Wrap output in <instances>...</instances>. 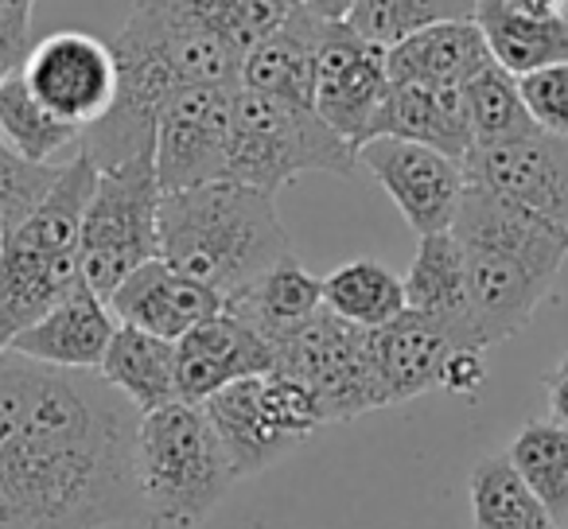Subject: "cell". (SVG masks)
Listing matches in <instances>:
<instances>
[{"instance_id": "8fae6325", "label": "cell", "mask_w": 568, "mask_h": 529, "mask_svg": "<svg viewBox=\"0 0 568 529\" xmlns=\"http://www.w3.org/2000/svg\"><path fill=\"white\" fill-rule=\"evenodd\" d=\"M358 167H366L374 183L394 199V206L417 237L452 230L459 199L467 191L459 160L444 156L428 144L402 141V136H374L358 149Z\"/></svg>"}, {"instance_id": "ba28073f", "label": "cell", "mask_w": 568, "mask_h": 529, "mask_svg": "<svg viewBox=\"0 0 568 529\" xmlns=\"http://www.w3.org/2000/svg\"><path fill=\"white\" fill-rule=\"evenodd\" d=\"M276 370L316 397L324 425L386 409L371 366V332L320 308L276 347Z\"/></svg>"}, {"instance_id": "f546056e", "label": "cell", "mask_w": 568, "mask_h": 529, "mask_svg": "<svg viewBox=\"0 0 568 529\" xmlns=\"http://www.w3.org/2000/svg\"><path fill=\"white\" fill-rule=\"evenodd\" d=\"M467 17H475V0H355L343 24L374 48L389 51L425 28Z\"/></svg>"}, {"instance_id": "4316f807", "label": "cell", "mask_w": 568, "mask_h": 529, "mask_svg": "<svg viewBox=\"0 0 568 529\" xmlns=\"http://www.w3.org/2000/svg\"><path fill=\"white\" fill-rule=\"evenodd\" d=\"M0 136L17 156L32 160V164H51L67 149L82 144L79 129L59 121L48 105H40V98L20 79V71L0 82Z\"/></svg>"}, {"instance_id": "ac0fdd59", "label": "cell", "mask_w": 568, "mask_h": 529, "mask_svg": "<svg viewBox=\"0 0 568 529\" xmlns=\"http://www.w3.org/2000/svg\"><path fill=\"white\" fill-rule=\"evenodd\" d=\"M320 35H324V20L296 4L281 28L253 43L242 55V71H237V87L253 90V94L281 98V102L316 110V67H320Z\"/></svg>"}, {"instance_id": "44dd1931", "label": "cell", "mask_w": 568, "mask_h": 529, "mask_svg": "<svg viewBox=\"0 0 568 529\" xmlns=\"http://www.w3.org/2000/svg\"><path fill=\"white\" fill-rule=\"evenodd\" d=\"M490 63L475 17L444 20L386 51L389 82H428V87H464Z\"/></svg>"}, {"instance_id": "3957f363", "label": "cell", "mask_w": 568, "mask_h": 529, "mask_svg": "<svg viewBox=\"0 0 568 529\" xmlns=\"http://www.w3.org/2000/svg\"><path fill=\"white\" fill-rule=\"evenodd\" d=\"M94 180V160L79 149L59 167L43 203L0 234V355L82 281L79 237Z\"/></svg>"}, {"instance_id": "8d00e7d4", "label": "cell", "mask_w": 568, "mask_h": 529, "mask_svg": "<svg viewBox=\"0 0 568 529\" xmlns=\"http://www.w3.org/2000/svg\"><path fill=\"white\" fill-rule=\"evenodd\" d=\"M518 12H529V17H560L565 12V0H506Z\"/></svg>"}, {"instance_id": "9a60e30c", "label": "cell", "mask_w": 568, "mask_h": 529, "mask_svg": "<svg viewBox=\"0 0 568 529\" xmlns=\"http://www.w3.org/2000/svg\"><path fill=\"white\" fill-rule=\"evenodd\" d=\"M105 304H110L118 324L141 327V332L160 335V339H172V343L226 308V301L214 288L199 285L195 277L168 265L164 257L144 261L141 269L129 273L105 296Z\"/></svg>"}, {"instance_id": "cb8c5ba5", "label": "cell", "mask_w": 568, "mask_h": 529, "mask_svg": "<svg viewBox=\"0 0 568 529\" xmlns=\"http://www.w3.org/2000/svg\"><path fill=\"white\" fill-rule=\"evenodd\" d=\"M98 374L136 413H152L168 401H180V386H175V343L141 332V327L118 324Z\"/></svg>"}, {"instance_id": "e575fe53", "label": "cell", "mask_w": 568, "mask_h": 529, "mask_svg": "<svg viewBox=\"0 0 568 529\" xmlns=\"http://www.w3.org/2000/svg\"><path fill=\"white\" fill-rule=\"evenodd\" d=\"M545 401H549V417L568 428V350L545 378Z\"/></svg>"}, {"instance_id": "6da1fadb", "label": "cell", "mask_w": 568, "mask_h": 529, "mask_svg": "<svg viewBox=\"0 0 568 529\" xmlns=\"http://www.w3.org/2000/svg\"><path fill=\"white\" fill-rule=\"evenodd\" d=\"M141 413L98 370L0 355V529L141 521Z\"/></svg>"}, {"instance_id": "e0dca14e", "label": "cell", "mask_w": 568, "mask_h": 529, "mask_svg": "<svg viewBox=\"0 0 568 529\" xmlns=\"http://www.w3.org/2000/svg\"><path fill=\"white\" fill-rule=\"evenodd\" d=\"M452 350L459 347L448 339V332L409 308L394 324L371 327V366L382 405L389 409V405L417 401V397L440 389L444 363Z\"/></svg>"}, {"instance_id": "7c38bea8", "label": "cell", "mask_w": 568, "mask_h": 529, "mask_svg": "<svg viewBox=\"0 0 568 529\" xmlns=\"http://www.w3.org/2000/svg\"><path fill=\"white\" fill-rule=\"evenodd\" d=\"M389 90L386 51L351 32L343 20H324L316 67V113L343 136L363 149L374 141L382 98Z\"/></svg>"}, {"instance_id": "4dcf8cb0", "label": "cell", "mask_w": 568, "mask_h": 529, "mask_svg": "<svg viewBox=\"0 0 568 529\" xmlns=\"http://www.w3.org/2000/svg\"><path fill=\"white\" fill-rule=\"evenodd\" d=\"M183 4H187L199 24L211 28L237 55H245L253 43H261L273 28L284 24V17L301 0H183Z\"/></svg>"}, {"instance_id": "f1b7e54d", "label": "cell", "mask_w": 568, "mask_h": 529, "mask_svg": "<svg viewBox=\"0 0 568 529\" xmlns=\"http://www.w3.org/2000/svg\"><path fill=\"white\" fill-rule=\"evenodd\" d=\"M464 102L467 118H471V149L506 144L537 133V121L529 118L526 102H521L518 79L510 71H503L495 59L471 82H464Z\"/></svg>"}, {"instance_id": "1f68e13d", "label": "cell", "mask_w": 568, "mask_h": 529, "mask_svg": "<svg viewBox=\"0 0 568 529\" xmlns=\"http://www.w3.org/2000/svg\"><path fill=\"white\" fill-rule=\"evenodd\" d=\"M59 167L63 164H32L17 156L0 136V234L24 222L43 203L51 183L59 180Z\"/></svg>"}, {"instance_id": "d4e9b609", "label": "cell", "mask_w": 568, "mask_h": 529, "mask_svg": "<svg viewBox=\"0 0 568 529\" xmlns=\"http://www.w3.org/2000/svg\"><path fill=\"white\" fill-rule=\"evenodd\" d=\"M324 308L371 332V327L394 324L409 304H405V285L394 269H386L374 257H355L324 277Z\"/></svg>"}, {"instance_id": "4fadbf2b", "label": "cell", "mask_w": 568, "mask_h": 529, "mask_svg": "<svg viewBox=\"0 0 568 529\" xmlns=\"http://www.w3.org/2000/svg\"><path fill=\"white\" fill-rule=\"evenodd\" d=\"M464 175L568 230V136L537 129L518 141L471 149Z\"/></svg>"}, {"instance_id": "2e32d148", "label": "cell", "mask_w": 568, "mask_h": 529, "mask_svg": "<svg viewBox=\"0 0 568 529\" xmlns=\"http://www.w3.org/2000/svg\"><path fill=\"white\" fill-rule=\"evenodd\" d=\"M113 332H118V319H113L105 296H98L87 281H79L48 316L24 327L9 343V350L32 358V363L59 366V370H98Z\"/></svg>"}, {"instance_id": "7402d4cb", "label": "cell", "mask_w": 568, "mask_h": 529, "mask_svg": "<svg viewBox=\"0 0 568 529\" xmlns=\"http://www.w3.org/2000/svg\"><path fill=\"white\" fill-rule=\"evenodd\" d=\"M226 308L234 316H242L276 350L288 335L301 332L324 308V281L312 277L301 265V257L293 253V257L276 261L268 273H261L245 293L226 301Z\"/></svg>"}, {"instance_id": "5b68a950", "label": "cell", "mask_w": 568, "mask_h": 529, "mask_svg": "<svg viewBox=\"0 0 568 529\" xmlns=\"http://www.w3.org/2000/svg\"><path fill=\"white\" fill-rule=\"evenodd\" d=\"M304 172L351 180L358 172V149L343 141L316 110L237 87L222 180L276 195Z\"/></svg>"}, {"instance_id": "30bf717a", "label": "cell", "mask_w": 568, "mask_h": 529, "mask_svg": "<svg viewBox=\"0 0 568 529\" xmlns=\"http://www.w3.org/2000/svg\"><path fill=\"white\" fill-rule=\"evenodd\" d=\"M20 79L59 121L87 133L113 105L118 59H113L110 43H102L98 35L51 32L48 40L28 48L24 63H20Z\"/></svg>"}, {"instance_id": "484cf974", "label": "cell", "mask_w": 568, "mask_h": 529, "mask_svg": "<svg viewBox=\"0 0 568 529\" xmlns=\"http://www.w3.org/2000/svg\"><path fill=\"white\" fill-rule=\"evenodd\" d=\"M467 498L475 529H560L506 456H487L471 467Z\"/></svg>"}, {"instance_id": "52a82bcc", "label": "cell", "mask_w": 568, "mask_h": 529, "mask_svg": "<svg viewBox=\"0 0 568 529\" xmlns=\"http://www.w3.org/2000/svg\"><path fill=\"white\" fill-rule=\"evenodd\" d=\"M203 413L226 444L237 479L281 464L288 451L324 428L316 397L281 370L230 382L226 389L206 397Z\"/></svg>"}, {"instance_id": "9c48e42d", "label": "cell", "mask_w": 568, "mask_h": 529, "mask_svg": "<svg viewBox=\"0 0 568 529\" xmlns=\"http://www.w3.org/2000/svg\"><path fill=\"white\" fill-rule=\"evenodd\" d=\"M234 94L237 87H183L164 102L156 118V144H152L164 195L222 180Z\"/></svg>"}, {"instance_id": "8992f818", "label": "cell", "mask_w": 568, "mask_h": 529, "mask_svg": "<svg viewBox=\"0 0 568 529\" xmlns=\"http://www.w3.org/2000/svg\"><path fill=\"white\" fill-rule=\"evenodd\" d=\"M160 195L152 152L118 167H98L79 237L82 281L98 296H110L144 261L160 257Z\"/></svg>"}, {"instance_id": "d6986e66", "label": "cell", "mask_w": 568, "mask_h": 529, "mask_svg": "<svg viewBox=\"0 0 568 529\" xmlns=\"http://www.w3.org/2000/svg\"><path fill=\"white\" fill-rule=\"evenodd\" d=\"M405 304L417 316L433 319L448 332L459 350H483L471 327V304H467V265L456 234H425L417 245L409 273H405Z\"/></svg>"}, {"instance_id": "d6a6232c", "label": "cell", "mask_w": 568, "mask_h": 529, "mask_svg": "<svg viewBox=\"0 0 568 529\" xmlns=\"http://www.w3.org/2000/svg\"><path fill=\"white\" fill-rule=\"evenodd\" d=\"M521 102L545 133L568 136V63H552L518 79Z\"/></svg>"}, {"instance_id": "74e56055", "label": "cell", "mask_w": 568, "mask_h": 529, "mask_svg": "<svg viewBox=\"0 0 568 529\" xmlns=\"http://www.w3.org/2000/svg\"><path fill=\"white\" fill-rule=\"evenodd\" d=\"M565 17H568V0H565Z\"/></svg>"}, {"instance_id": "603a6c76", "label": "cell", "mask_w": 568, "mask_h": 529, "mask_svg": "<svg viewBox=\"0 0 568 529\" xmlns=\"http://www.w3.org/2000/svg\"><path fill=\"white\" fill-rule=\"evenodd\" d=\"M475 24H479L487 51L514 79L541 71L552 63H568V17H529L506 0H475Z\"/></svg>"}, {"instance_id": "d590c367", "label": "cell", "mask_w": 568, "mask_h": 529, "mask_svg": "<svg viewBox=\"0 0 568 529\" xmlns=\"http://www.w3.org/2000/svg\"><path fill=\"white\" fill-rule=\"evenodd\" d=\"M301 4L320 20H347V12L355 9V0H301Z\"/></svg>"}, {"instance_id": "277c9868", "label": "cell", "mask_w": 568, "mask_h": 529, "mask_svg": "<svg viewBox=\"0 0 568 529\" xmlns=\"http://www.w3.org/2000/svg\"><path fill=\"white\" fill-rule=\"evenodd\" d=\"M237 467L203 405L168 401L136 425V495L144 529H199L234 490Z\"/></svg>"}, {"instance_id": "836d02e7", "label": "cell", "mask_w": 568, "mask_h": 529, "mask_svg": "<svg viewBox=\"0 0 568 529\" xmlns=\"http://www.w3.org/2000/svg\"><path fill=\"white\" fill-rule=\"evenodd\" d=\"M487 382V350H452L444 363L440 389L456 397H475Z\"/></svg>"}, {"instance_id": "83f0119b", "label": "cell", "mask_w": 568, "mask_h": 529, "mask_svg": "<svg viewBox=\"0 0 568 529\" xmlns=\"http://www.w3.org/2000/svg\"><path fill=\"white\" fill-rule=\"evenodd\" d=\"M506 459L529 482L545 510L565 529L568 521V428L560 420H526L510 440Z\"/></svg>"}, {"instance_id": "f35d334b", "label": "cell", "mask_w": 568, "mask_h": 529, "mask_svg": "<svg viewBox=\"0 0 568 529\" xmlns=\"http://www.w3.org/2000/svg\"><path fill=\"white\" fill-rule=\"evenodd\" d=\"M565 529H568V521H565Z\"/></svg>"}, {"instance_id": "7a4b0ae2", "label": "cell", "mask_w": 568, "mask_h": 529, "mask_svg": "<svg viewBox=\"0 0 568 529\" xmlns=\"http://www.w3.org/2000/svg\"><path fill=\"white\" fill-rule=\"evenodd\" d=\"M293 253V234L268 191L214 180L160 195V257L222 301H234Z\"/></svg>"}, {"instance_id": "ffe728a7", "label": "cell", "mask_w": 568, "mask_h": 529, "mask_svg": "<svg viewBox=\"0 0 568 529\" xmlns=\"http://www.w3.org/2000/svg\"><path fill=\"white\" fill-rule=\"evenodd\" d=\"M374 136H402L413 144L459 160L471 152V118H467L464 87H428V82H389L382 98Z\"/></svg>"}, {"instance_id": "5bb4252c", "label": "cell", "mask_w": 568, "mask_h": 529, "mask_svg": "<svg viewBox=\"0 0 568 529\" xmlns=\"http://www.w3.org/2000/svg\"><path fill=\"white\" fill-rule=\"evenodd\" d=\"M276 370V350L261 339L242 316L222 308L219 316L191 327L183 339H175V386L180 401L203 405L211 394L226 389L230 382L257 378Z\"/></svg>"}]
</instances>
